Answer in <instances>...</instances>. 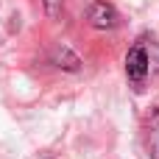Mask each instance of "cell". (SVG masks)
<instances>
[{
  "label": "cell",
  "instance_id": "1",
  "mask_svg": "<svg viewBox=\"0 0 159 159\" xmlns=\"http://www.w3.org/2000/svg\"><path fill=\"white\" fill-rule=\"evenodd\" d=\"M151 67H154V53L148 48V39L143 36L126 53V78L131 81V87L137 92H143V87H145V81L151 75Z\"/></svg>",
  "mask_w": 159,
  "mask_h": 159
},
{
  "label": "cell",
  "instance_id": "2",
  "mask_svg": "<svg viewBox=\"0 0 159 159\" xmlns=\"http://www.w3.org/2000/svg\"><path fill=\"white\" fill-rule=\"evenodd\" d=\"M87 20H89L92 28H98V31H109V28H115V25L120 22V14H117V8H115L112 3H106V0H95V3L89 6V11H87Z\"/></svg>",
  "mask_w": 159,
  "mask_h": 159
},
{
  "label": "cell",
  "instance_id": "3",
  "mask_svg": "<svg viewBox=\"0 0 159 159\" xmlns=\"http://www.w3.org/2000/svg\"><path fill=\"white\" fill-rule=\"evenodd\" d=\"M145 148L151 159H159V109H151L145 117Z\"/></svg>",
  "mask_w": 159,
  "mask_h": 159
},
{
  "label": "cell",
  "instance_id": "4",
  "mask_svg": "<svg viewBox=\"0 0 159 159\" xmlns=\"http://www.w3.org/2000/svg\"><path fill=\"white\" fill-rule=\"evenodd\" d=\"M53 64L59 70H67V73H78L81 70V59L67 48V45H56L53 48Z\"/></svg>",
  "mask_w": 159,
  "mask_h": 159
},
{
  "label": "cell",
  "instance_id": "5",
  "mask_svg": "<svg viewBox=\"0 0 159 159\" xmlns=\"http://www.w3.org/2000/svg\"><path fill=\"white\" fill-rule=\"evenodd\" d=\"M42 3H45V11H48V17H50V20H56V17L61 14L64 0H42Z\"/></svg>",
  "mask_w": 159,
  "mask_h": 159
}]
</instances>
